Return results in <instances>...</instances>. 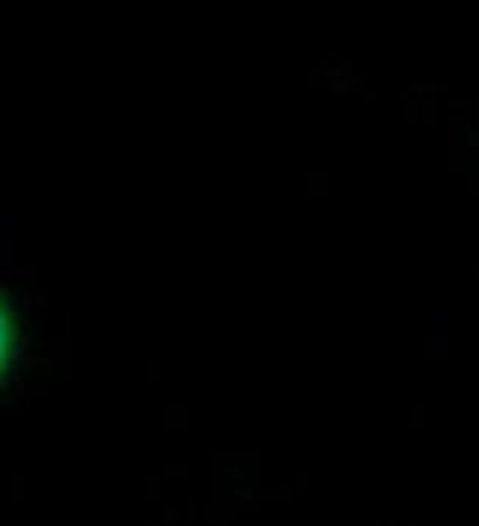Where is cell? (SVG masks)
Returning <instances> with one entry per match:
<instances>
[{
  "label": "cell",
  "mask_w": 479,
  "mask_h": 526,
  "mask_svg": "<svg viewBox=\"0 0 479 526\" xmlns=\"http://www.w3.org/2000/svg\"><path fill=\"white\" fill-rule=\"evenodd\" d=\"M15 347H18L15 321H12V312H9L6 300L0 297V379L6 377L9 365H12V359H15Z\"/></svg>",
  "instance_id": "cell-1"
}]
</instances>
